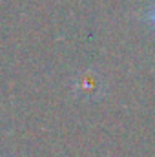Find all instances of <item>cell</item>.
Wrapping results in <instances>:
<instances>
[{
	"mask_svg": "<svg viewBox=\"0 0 155 157\" xmlns=\"http://www.w3.org/2000/svg\"><path fill=\"white\" fill-rule=\"evenodd\" d=\"M152 22L155 24V9H153V13H152Z\"/></svg>",
	"mask_w": 155,
	"mask_h": 157,
	"instance_id": "6da1fadb",
	"label": "cell"
}]
</instances>
